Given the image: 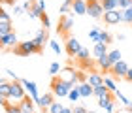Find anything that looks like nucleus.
<instances>
[{"mask_svg":"<svg viewBox=\"0 0 132 113\" xmlns=\"http://www.w3.org/2000/svg\"><path fill=\"white\" fill-rule=\"evenodd\" d=\"M72 89H74V85L68 83V81H64L61 75H55V77L51 79V92L55 94V96H59V98L68 96Z\"/></svg>","mask_w":132,"mask_h":113,"instance_id":"f257e3e1","label":"nucleus"},{"mask_svg":"<svg viewBox=\"0 0 132 113\" xmlns=\"http://www.w3.org/2000/svg\"><path fill=\"white\" fill-rule=\"evenodd\" d=\"M25 96H27V94H25V85H23V81L21 79L11 81L10 83V94H8L10 102H17V104H19Z\"/></svg>","mask_w":132,"mask_h":113,"instance_id":"f03ea898","label":"nucleus"},{"mask_svg":"<svg viewBox=\"0 0 132 113\" xmlns=\"http://www.w3.org/2000/svg\"><path fill=\"white\" fill-rule=\"evenodd\" d=\"M13 53L19 57H28L32 53H40V51H38V45L34 44V40H27V41H19V45L13 47Z\"/></svg>","mask_w":132,"mask_h":113,"instance_id":"7ed1b4c3","label":"nucleus"},{"mask_svg":"<svg viewBox=\"0 0 132 113\" xmlns=\"http://www.w3.org/2000/svg\"><path fill=\"white\" fill-rule=\"evenodd\" d=\"M104 6H102V0H87V13L93 17V19H102L104 17Z\"/></svg>","mask_w":132,"mask_h":113,"instance_id":"20e7f679","label":"nucleus"},{"mask_svg":"<svg viewBox=\"0 0 132 113\" xmlns=\"http://www.w3.org/2000/svg\"><path fill=\"white\" fill-rule=\"evenodd\" d=\"M104 23L108 27H113V25H119L123 21V10H111V11H104Z\"/></svg>","mask_w":132,"mask_h":113,"instance_id":"39448f33","label":"nucleus"},{"mask_svg":"<svg viewBox=\"0 0 132 113\" xmlns=\"http://www.w3.org/2000/svg\"><path fill=\"white\" fill-rule=\"evenodd\" d=\"M72 27H74V15H61V21H59V34L68 36Z\"/></svg>","mask_w":132,"mask_h":113,"instance_id":"423d86ee","label":"nucleus"},{"mask_svg":"<svg viewBox=\"0 0 132 113\" xmlns=\"http://www.w3.org/2000/svg\"><path fill=\"white\" fill-rule=\"evenodd\" d=\"M44 13H45V2H44V0H36V2H32V8L28 10V17L40 19Z\"/></svg>","mask_w":132,"mask_h":113,"instance_id":"0eeeda50","label":"nucleus"},{"mask_svg":"<svg viewBox=\"0 0 132 113\" xmlns=\"http://www.w3.org/2000/svg\"><path fill=\"white\" fill-rule=\"evenodd\" d=\"M81 44L77 38H68L66 40V55L68 57H77V53L81 51Z\"/></svg>","mask_w":132,"mask_h":113,"instance_id":"6e6552de","label":"nucleus"},{"mask_svg":"<svg viewBox=\"0 0 132 113\" xmlns=\"http://www.w3.org/2000/svg\"><path fill=\"white\" fill-rule=\"evenodd\" d=\"M128 64L125 62V60H119V62H115L113 64V68H111V75L113 77H119V79H125V75H127V72H128Z\"/></svg>","mask_w":132,"mask_h":113,"instance_id":"1a4fd4ad","label":"nucleus"},{"mask_svg":"<svg viewBox=\"0 0 132 113\" xmlns=\"http://www.w3.org/2000/svg\"><path fill=\"white\" fill-rule=\"evenodd\" d=\"M0 41H2V49H13L15 45H19V40H17V34L11 32V34H6V36H0Z\"/></svg>","mask_w":132,"mask_h":113,"instance_id":"9d476101","label":"nucleus"},{"mask_svg":"<svg viewBox=\"0 0 132 113\" xmlns=\"http://www.w3.org/2000/svg\"><path fill=\"white\" fill-rule=\"evenodd\" d=\"M45 41H49V36H47V30H45V28H42V30H38V32H36V36H34V44L38 45V51H40V53H44Z\"/></svg>","mask_w":132,"mask_h":113,"instance_id":"9b49d317","label":"nucleus"},{"mask_svg":"<svg viewBox=\"0 0 132 113\" xmlns=\"http://www.w3.org/2000/svg\"><path fill=\"white\" fill-rule=\"evenodd\" d=\"M72 13L74 15H87V0H74Z\"/></svg>","mask_w":132,"mask_h":113,"instance_id":"f8f14e48","label":"nucleus"},{"mask_svg":"<svg viewBox=\"0 0 132 113\" xmlns=\"http://www.w3.org/2000/svg\"><path fill=\"white\" fill-rule=\"evenodd\" d=\"M61 77L64 81H68V83H72V85H79V81H77V72L76 70H72V68H66V70H62V74H61Z\"/></svg>","mask_w":132,"mask_h":113,"instance_id":"ddd939ff","label":"nucleus"},{"mask_svg":"<svg viewBox=\"0 0 132 113\" xmlns=\"http://www.w3.org/2000/svg\"><path fill=\"white\" fill-rule=\"evenodd\" d=\"M53 102H55V94H53V92H45L44 96H40L38 106L45 111V109H49V108H51V104H53Z\"/></svg>","mask_w":132,"mask_h":113,"instance_id":"4468645a","label":"nucleus"},{"mask_svg":"<svg viewBox=\"0 0 132 113\" xmlns=\"http://www.w3.org/2000/svg\"><path fill=\"white\" fill-rule=\"evenodd\" d=\"M21 81H23V85H25V89H27L28 92H30L32 100H34L36 104H38V102H40V96H38V89H36V83H34V81H28V79H21Z\"/></svg>","mask_w":132,"mask_h":113,"instance_id":"2eb2a0df","label":"nucleus"},{"mask_svg":"<svg viewBox=\"0 0 132 113\" xmlns=\"http://www.w3.org/2000/svg\"><path fill=\"white\" fill-rule=\"evenodd\" d=\"M19 108H21L23 113H34V100H32V96H25L19 102Z\"/></svg>","mask_w":132,"mask_h":113,"instance_id":"dca6fc26","label":"nucleus"},{"mask_svg":"<svg viewBox=\"0 0 132 113\" xmlns=\"http://www.w3.org/2000/svg\"><path fill=\"white\" fill-rule=\"evenodd\" d=\"M77 89H79V94H81V98H89L91 94H94V87L91 85V83H79L77 85Z\"/></svg>","mask_w":132,"mask_h":113,"instance_id":"f3484780","label":"nucleus"},{"mask_svg":"<svg viewBox=\"0 0 132 113\" xmlns=\"http://www.w3.org/2000/svg\"><path fill=\"white\" fill-rule=\"evenodd\" d=\"M108 44H94V47H93V55H94V58H100V57H106L108 55Z\"/></svg>","mask_w":132,"mask_h":113,"instance_id":"a211bd4d","label":"nucleus"},{"mask_svg":"<svg viewBox=\"0 0 132 113\" xmlns=\"http://www.w3.org/2000/svg\"><path fill=\"white\" fill-rule=\"evenodd\" d=\"M115 98H117V94H115V92H108L106 96L98 98V106H100L102 109H108V106H110L111 102H115Z\"/></svg>","mask_w":132,"mask_h":113,"instance_id":"6ab92c4d","label":"nucleus"},{"mask_svg":"<svg viewBox=\"0 0 132 113\" xmlns=\"http://www.w3.org/2000/svg\"><path fill=\"white\" fill-rule=\"evenodd\" d=\"M96 62H98V66H100V70L102 72H111V68H113V62L110 60V57H100V58H96Z\"/></svg>","mask_w":132,"mask_h":113,"instance_id":"aec40b11","label":"nucleus"},{"mask_svg":"<svg viewBox=\"0 0 132 113\" xmlns=\"http://www.w3.org/2000/svg\"><path fill=\"white\" fill-rule=\"evenodd\" d=\"M87 83H91L93 87H98V85H104V75L98 74V72H93V74H89V79Z\"/></svg>","mask_w":132,"mask_h":113,"instance_id":"412c9836","label":"nucleus"},{"mask_svg":"<svg viewBox=\"0 0 132 113\" xmlns=\"http://www.w3.org/2000/svg\"><path fill=\"white\" fill-rule=\"evenodd\" d=\"M10 83H11V81L0 79V102H2V100H8V94H10Z\"/></svg>","mask_w":132,"mask_h":113,"instance_id":"4be33fe9","label":"nucleus"},{"mask_svg":"<svg viewBox=\"0 0 132 113\" xmlns=\"http://www.w3.org/2000/svg\"><path fill=\"white\" fill-rule=\"evenodd\" d=\"M2 108L6 109V113H23L19 104H10V100H2Z\"/></svg>","mask_w":132,"mask_h":113,"instance_id":"5701e85b","label":"nucleus"},{"mask_svg":"<svg viewBox=\"0 0 132 113\" xmlns=\"http://www.w3.org/2000/svg\"><path fill=\"white\" fill-rule=\"evenodd\" d=\"M102 6H104V10H106V11L119 10V0H102Z\"/></svg>","mask_w":132,"mask_h":113,"instance_id":"b1692460","label":"nucleus"},{"mask_svg":"<svg viewBox=\"0 0 132 113\" xmlns=\"http://www.w3.org/2000/svg\"><path fill=\"white\" fill-rule=\"evenodd\" d=\"M108 92H111V91H110V89H108L106 85H98V87H94V96H96V98L106 96Z\"/></svg>","mask_w":132,"mask_h":113,"instance_id":"393cba45","label":"nucleus"},{"mask_svg":"<svg viewBox=\"0 0 132 113\" xmlns=\"http://www.w3.org/2000/svg\"><path fill=\"white\" fill-rule=\"evenodd\" d=\"M13 32V25L11 23H0V36H6V34Z\"/></svg>","mask_w":132,"mask_h":113,"instance_id":"a878e982","label":"nucleus"},{"mask_svg":"<svg viewBox=\"0 0 132 113\" xmlns=\"http://www.w3.org/2000/svg\"><path fill=\"white\" fill-rule=\"evenodd\" d=\"M72 4H74V0H64V4L59 8V13H61V15H66L68 11H72Z\"/></svg>","mask_w":132,"mask_h":113,"instance_id":"bb28decb","label":"nucleus"},{"mask_svg":"<svg viewBox=\"0 0 132 113\" xmlns=\"http://www.w3.org/2000/svg\"><path fill=\"white\" fill-rule=\"evenodd\" d=\"M108 57H110V60L113 62V64H115V62H119V60H123V55H121V51H119V49H113V51H110V53H108Z\"/></svg>","mask_w":132,"mask_h":113,"instance_id":"cd10ccee","label":"nucleus"},{"mask_svg":"<svg viewBox=\"0 0 132 113\" xmlns=\"http://www.w3.org/2000/svg\"><path fill=\"white\" fill-rule=\"evenodd\" d=\"M100 41H102V44H108V45H110L111 41H113V36H111L108 30H100Z\"/></svg>","mask_w":132,"mask_h":113,"instance_id":"c85d7f7f","label":"nucleus"},{"mask_svg":"<svg viewBox=\"0 0 132 113\" xmlns=\"http://www.w3.org/2000/svg\"><path fill=\"white\" fill-rule=\"evenodd\" d=\"M77 60H81V62H85V60H89V49L87 47H81V51L77 53Z\"/></svg>","mask_w":132,"mask_h":113,"instance_id":"c756f323","label":"nucleus"},{"mask_svg":"<svg viewBox=\"0 0 132 113\" xmlns=\"http://www.w3.org/2000/svg\"><path fill=\"white\" fill-rule=\"evenodd\" d=\"M89 38H91L94 44H100V28H93V30L89 32Z\"/></svg>","mask_w":132,"mask_h":113,"instance_id":"7c9ffc66","label":"nucleus"},{"mask_svg":"<svg viewBox=\"0 0 132 113\" xmlns=\"http://www.w3.org/2000/svg\"><path fill=\"white\" fill-rule=\"evenodd\" d=\"M68 98L72 100V102H77V98H81V94H79V89H77V85L70 91V94H68Z\"/></svg>","mask_w":132,"mask_h":113,"instance_id":"2f4dec72","label":"nucleus"},{"mask_svg":"<svg viewBox=\"0 0 132 113\" xmlns=\"http://www.w3.org/2000/svg\"><path fill=\"white\" fill-rule=\"evenodd\" d=\"M62 109H64V106L61 102H53L49 108V113H62Z\"/></svg>","mask_w":132,"mask_h":113,"instance_id":"473e14b6","label":"nucleus"},{"mask_svg":"<svg viewBox=\"0 0 132 113\" xmlns=\"http://www.w3.org/2000/svg\"><path fill=\"white\" fill-rule=\"evenodd\" d=\"M123 21H125V23H128V25H132V8L123 10Z\"/></svg>","mask_w":132,"mask_h":113,"instance_id":"72a5a7b5","label":"nucleus"},{"mask_svg":"<svg viewBox=\"0 0 132 113\" xmlns=\"http://www.w3.org/2000/svg\"><path fill=\"white\" fill-rule=\"evenodd\" d=\"M49 74L55 77V75H59L61 74V64L59 62H51V66H49Z\"/></svg>","mask_w":132,"mask_h":113,"instance_id":"f704fd0d","label":"nucleus"},{"mask_svg":"<svg viewBox=\"0 0 132 113\" xmlns=\"http://www.w3.org/2000/svg\"><path fill=\"white\" fill-rule=\"evenodd\" d=\"M40 21H42V27H44L45 30H49V28H51V19L47 17V13L42 15V17H40Z\"/></svg>","mask_w":132,"mask_h":113,"instance_id":"c9c22d12","label":"nucleus"},{"mask_svg":"<svg viewBox=\"0 0 132 113\" xmlns=\"http://www.w3.org/2000/svg\"><path fill=\"white\" fill-rule=\"evenodd\" d=\"M104 85L110 89L111 92H117V89H115V83H113V79L111 77H104Z\"/></svg>","mask_w":132,"mask_h":113,"instance_id":"e433bc0d","label":"nucleus"},{"mask_svg":"<svg viewBox=\"0 0 132 113\" xmlns=\"http://www.w3.org/2000/svg\"><path fill=\"white\" fill-rule=\"evenodd\" d=\"M0 23H11V17H10V13L8 11H0Z\"/></svg>","mask_w":132,"mask_h":113,"instance_id":"4c0bfd02","label":"nucleus"},{"mask_svg":"<svg viewBox=\"0 0 132 113\" xmlns=\"http://www.w3.org/2000/svg\"><path fill=\"white\" fill-rule=\"evenodd\" d=\"M132 8V0H119V10H127Z\"/></svg>","mask_w":132,"mask_h":113,"instance_id":"58836bf2","label":"nucleus"},{"mask_svg":"<svg viewBox=\"0 0 132 113\" xmlns=\"http://www.w3.org/2000/svg\"><path fill=\"white\" fill-rule=\"evenodd\" d=\"M115 94H117V98H119V100H121V104L125 106V108H128V106H130V102H128V98H127V96H123V94H121V92H119V91H117Z\"/></svg>","mask_w":132,"mask_h":113,"instance_id":"ea45409f","label":"nucleus"},{"mask_svg":"<svg viewBox=\"0 0 132 113\" xmlns=\"http://www.w3.org/2000/svg\"><path fill=\"white\" fill-rule=\"evenodd\" d=\"M72 111H74V113H89L85 108H83V106H74V108H72Z\"/></svg>","mask_w":132,"mask_h":113,"instance_id":"a19ab883","label":"nucleus"},{"mask_svg":"<svg viewBox=\"0 0 132 113\" xmlns=\"http://www.w3.org/2000/svg\"><path fill=\"white\" fill-rule=\"evenodd\" d=\"M49 45H51V49H53V51H55V53H57V55H59V53H61V45H59V44H57V41H49Z\"/></svg>","mask_w":132,"mask_h":113,"instance_id":"79ce46f5","label":"nucleus"},{"mask_svg":"<svg viewBox=\"0 0 132 113\" xmlns=\"http://www.w3.org/2000/svg\"><path fill=\"white\" fill-rule=\"evenodd\" d=\"M23 11H25V8H19V6H15V8H13V15H21Z\"/></svg>","mask_w":132,"mask_h":113,"instance_id":"37998d69","label":"nucleus"},{"mask_svg":"<svg viewBox=\"0 0 132 113\" xmlns=\"http://www.w3.org/2000/svg\"><path fill=\"white\" fill-rule=\"evenodd\" d=\"M115 104H117V102H111L110 106H108V109H106V111H108V113H115Z\"/></svg>","mask_w":132,"mask_h":113,"instance_id":"c03bdc74","label":"nucleus"},{"mask_svg":"<svg viewBox=\"0 0 132 113\" xmlns=\"http://www.w3.org/2000/svg\"><path fill=\"white\" fill-rule=\"evenodd\" d=\"M125 79L132 83V68H128V72H127V75H125Z\"/></svg>","mask_w":132,"mask_h":113,"instance_id":"a18cd8bd","label":"nucleus"},{"mask_svg":"<svg viewBox=\"0 0 132 113\" xmlns=\"http://www.w3.org/2000/svg\"><path fill=\"white\" fill-rule=\"evenodd\" d=\"M6 72H8V75H10L13 81H17V75H15V72H11V70H6Z\"/></svg>","mask_w":132,"mask_h":113,"instance_id":"49530a36","label":"nucleus"},{"mask_svg":"<svg viewBox=\"0 0 132 113\" xmlns=\"http://www.w3.org/2000/svg\"><path fill=\"white\" fill-rule=\"evenodd\" d=\"M17 2V0H4V4H10V6H13Z\"/></svg>","mask_w":132,"mask_h":113,"instance_id":"de8ad7c7","label":"nucleus"},{"mask_svg":"<svg viewBox=\"0 0 132 113\" xmlns=\"http://www.w3.org/2000/svg\"><path fill=\"white\" fill-rule=\"evenodd\" d=\"M62 113H74V111H72V108H64V109H62Z\"/></svg>","mask_w":132,"mask_h":113,"instance_id":"09e8293b","label":"nucleus"},{"mask_svg":"<svg viewBox=\"0 0 132 113\" xmlns=\"http://www.w3.org/2000/svg\"><path fill=\"white\" fill-rule=\"evenodd\" d=\"M89 113H94V111H89Z\"/></svg>","mask_w":132,"mask_h":113,"instance_id":"8fccbe9b","label":"nucleus"},{"mask_svg":"<svg viewBox=\"0 0 132 113\" xmlns=\"http://www.w3.org/2000/svg\"><path fill=\"white\" fill-rule=\"evenodd\" d=\"M2 2H4V0H2Z\"/></svg>","mask_w":132,"mask_h":113,"instance_id":"3c124183","label":"nucleus"}]
</instances>
